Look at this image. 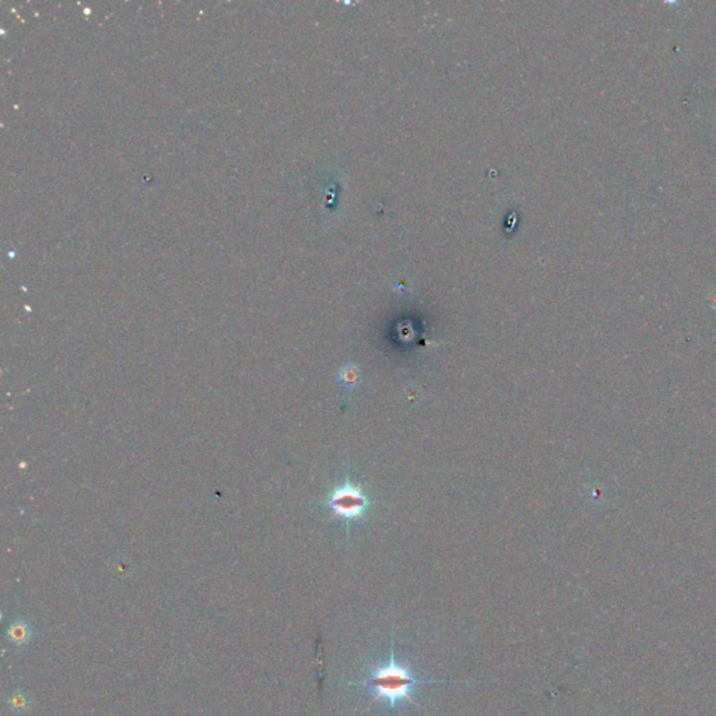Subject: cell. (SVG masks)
<instances>
[{"label": "cell", "mask_w": 716, "mask_h": 716, "mask_svg": "<svg viewBox=\"0 0 716 716\" xmlns=\"http://www.w3.org/2000/svg\"><path fill=\"white\" fill-rule=\"evenodd\" d=\"M434 683H444L441 680L421 679L410 666L396 658L395 638L392 633L389 658L375 662L368 668L361 680L349 683L350 686H360L371 696L370 707L381 703L392 713H402L409 708H419L416 700L423 686Z\"/></svg>", "instance_id": "cell-1"}, {"label": "cell", "mask_w": 716, "mask_h": 716, "mask_svg": "<svg viewBox=\"0 0 716 716\" xmlns=\"http://www.w3.org/2000/svg\"><path fill=\"white\" fill-rule=\"evenodd\" d=\"M329 505L332 507L336 515L346 519H351L363 514V511L368 505V501L356 487L343 486L333 491L329 500Z\"/></svg>", "instance_id": "cell-2"}, {"label": "cell", "mask_w": 716, "mask_h": 716, "mask_svg": "<svg viewBox=\"0 0 716 716\" xmlns=\"http://www.w3.org/2000/svg\"><path fill=\"white\" fill-rule=\"evenodd\" d=\"M31 629L22 620H15L7 630V638L15 645H25L31 641Z\"/></svg>", "instance_id": "cell-3"}, {"label": "cell", "mask_w": 716, "mask_h": 716, "mask_svg": "<svg viewBox=\"0 0 716 716\" xmlns=\"http://www.w3.org/2000/svg\"><path fill=\"white\" fill-rule=\"evenodd\" d=\"M10 708L14 711V713H18V714H24L27 713L31 707H32V700L28 694L25 693H14L11 697H10Z\"/></svg>", "instance_id": "cell-4"}]
</instances>
